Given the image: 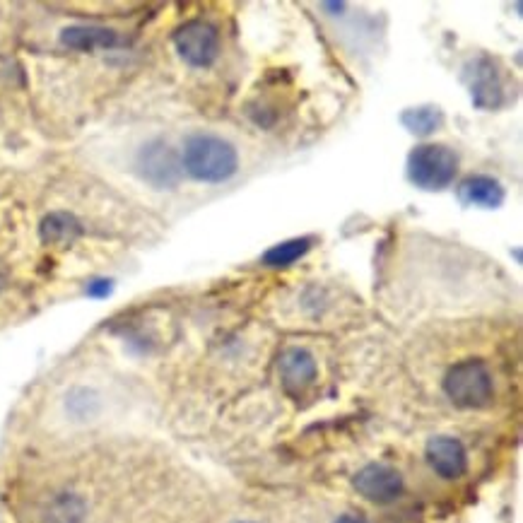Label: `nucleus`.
Masks as SVG:
<instances>
[{
    "instance_id": "1",
    "label": "nucleus",
    "mask_w": 523,
    "mask_h": 523,
    "mask_svg": "<svg viewBox=\"0 0 523 523\" xmlns=\"http://www.w3.org/2000/svg\"><path fill=\"white\" fill-rule=\"evenodd\" d=\"M184 169L203 184H222L239 172L237 148L213 133H196L184 145Z\"/></svg>"
},
{
    "instance_id": "2",
    "label": "nucleus",
    "mask_w": 523,
    "mask_h": 523,
    "mask_svg": "<svg viewBox=\"0 0 523 523\" xmlns=\"http://www.w3.org/2000/svg\"><path fill=\"white\" fill-rule=\"evenodd\" d=\"M444 393L456 408L478 410L487 408L495 398L492 372L485 362L463 360L454 364L444 376Z\"/></svg>"
},
{
    "instance_id": "3",
    "label": "nucleus",
    "mask_w": 523,
    "mask_h": 523,
    "mask_svg": "<svg viewBox=\"0 0 523 523\" xmlns=\"http://www.w3.org/2000/svg\"><path fill=\"white\" fill-rule=\"evenodd\" d=\"M408 172L410 184H415L422 191H442L451 186V181L458 174V155L449 145L425 143L408 155Z\"/></svg>"
},
{
    "instance_id": "4",
    "label": "nucleus",
    "mask_w": 523,
    "mask_h": 523,
    "mask_svg": "<svg viewBox=\"0 0 523 523\" xmlns=\"http://www.w3.org/2000/svg\"><path fill=\"white\" fill-rule=\"evenodd\" d=\"M174 46L191 68H210L220 54V37L208 22L191 20L176 29Z\"/></svg>"
},
{
    "instance_id": "5",
    "label": "nucleus",
    "mask_w": 523,
    "mask_h": 523,
    "mask_svg": "<svg viewBox=\"0 0 523 523\" xmlns=\"http://www.w3.org/2000/svg\"><path fill=\"white\" fill-rule=\"evenodd\" d=\"M357 495H362L367 502L374 504H391L401 497L403 478L396 468L386 463H369L352 480Z\"/></svg>"
},
{
    "instance_id": "6",
    "label": "nucleus",
    "mask_w": 523,
    "mask_h": 523,
    "mask_svg": "<svg viewBox=\"0 0 523 523\" xmlns=\"http://www.w3.org/2000/svg\"><path fill=\"white\" fill-rule=\"evenodd\" d=\"M468 87L470 97L478 107L495 109L504 102V82L497 63L487 56H478L468 63Z\"/></svg>"
},
{
    "instance_id": "7",
    "label": "nucleus",
    "mask_w": 523,
    "mask_h": 523,
    "mask_svg": "<svg viewBox=\"0 0 523 523\" xmlns=\"http://www.w3.org/2000/svg\"><path fill=\"white\" fill-rule=\"evenodd\" d=\"M138 169L143 179L157 188H169L179 181V162H176L172 148L162 140H155L140 150Z\"/></svg>"
},
{
    "instance_id": "8",
    "label": "nucleus",
    "mask_w": 523,
    "mask_h": 523,
    "mask_svg": "<svg viewBox=\"0 0 523 523\" xmlns=\"http://www.w3.org/2000/svg\"><path fill=\"white\" fill-rule=\"evenodd\" d=\"M425 456H427V463H430V468L444 480H458L468 470L466 446L454 437L430 439V442H427Z\"/></svg>"
},
{
    "instance_id": "9",
    "label": "nucleus",
    "mask_w": 523,
    "mask_h": 523,
    "mask_svg": "<svg viewBox=\"0 0 523 523\" xmlns=\"http://www.w3.org/2000/svg\"><path fill=\"white\" fill-rule=\"evenodd\" d=\"M280 381L287 393L299 396L304 389H309L316 379V360L309 350L290 348L280 357Z\"/></svg>"
},
{
    "instance_id": "10",
    "label": "nucleus",
    "mask_w": 523,
    "mask_h": 523,
    "mask_svg": "<svg viewBox=\"0 0 523 523\" xmlns=\"http://www.w3.org/2000/svg\"><path fill=\"white\" fill-rule=\"evenodd\" d=\"M507 198V191L497 179L485 174H475L463 179L458 186V201L463 205H475V208H499Z\"/></svg>"
},
{
    "instance_id": "11",
    "label": "nucleus",
    "mask_w": 523,
    "mask_h": 523,
    "mask_svg": "<svg viewBox=\"0 0 523 523\" xmlns=\"http://www.w3.org/2000/svg\"><path fill=\"white\" fill-rule=\"evenodd\" d=\"M61 44L73 51H97V49H111L119 44L114 29L107 27H92V25H75L66 27L61 32Z\"/></svg>"
},
{
    "instance_id": "12",
    "label": "nucleus",
    "mask_w": 523,
    "mask_h": 523,
    "mask_svg": "<svg viewBox=\"0 0 523 523\" xmlns=\"http://www.w3.org/2000/svg\"><path fill=\"white\" fill-rule=\"evenodd\" d=\"M82 234L80 220L70 213H49L41 220L39 237L44 244L51 246H68Z\"/></svg>"
},
{
    "instance_id": "13",
    "label": "nucleus",
    "mask_w": 523,
    "mask_h": 523,
    "mask_svg": "<svg viewBox=\"0 0 523 523\" xmlns=\"http://www.w3.org/2000/svg\"><path fill=\"white\" fill-rule=\"evenodd\" d=\"M401 123L417 138H427L444 126V114L439 107H413L403 111Z\"/></svg>"
},
{
    "instance_id": "14",
    "label": "nucleus",
    "mask_w": 523,
    "mask_h": 523,
    "mask_svg": "<svg viewBox=\"0 0 523 523\" xmlns=\"http://www.w3.org/2000/svg\"><path fill=\"white\" fill-rule=\"evenodd\" d=\"M311 237H299V239H287V242H280L263 254V263L270 268H282V266H292V263L299 261L302 256L309 254Z\"/></svg>"
},
{
    "instance_id": "15",
    "label": "nucleus",
    "mask_w": 523,
    "mask_h": 523,
    "mask_svg": "<svg viewBox=\"0 0 523 523\" xmlns=\"http://www.w3.org/2000/svg\"><path fill=\"white\" fill-rule=\"evenodd\" d=\"M85 516V504L75 495H61L46 509V523H80Z\"/></svg>"
},
{
    "instance_id": "16",
    "label": "nucleus",
    "mask_w": 523,
    "mask_h": 523,
    "mask_svg": "<svg viewBox=\"0 0 523 523\" xmlns=\"http://www.w3.org/2000/svg\"><path fill=\"white\" fill-rule=\"evenodd\" d=\"M87 292H90L92 297H107L111 292V282L109 280H94Z\"/></svg>"
},
{
    "instance_id": "17",
    "label": "nucleus",
    "mask_w": 523,
    "mask_h": 523,
    "mask_svg": "<svg viewBox=\"0 0 523 523\" xmlns=\"http://www.w3.org/2000/svg\"><path fill=\"white\" fill-rule=\"evenodd\" d=\"M336 523H369V521L362 519V516H357V514H343Z\"/></svg>"
},
{
    "instance_id": "18",
    "label": "nucleus",
    "mask_w": 523,
    "mask_h": 523,
    "mask_svg": "<svg viewBox=\"0 0 523 523\" xmlns=\"http://www.w3.org/2000/svg\"><path fill=\"white\" fill-rule=\"evenodd\" d=\"M244 523H249V521H244Z\"/></svg>"
}]
</instances>
